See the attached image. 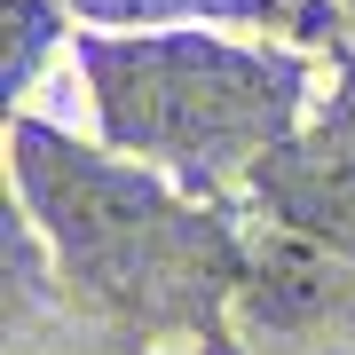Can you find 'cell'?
<instances>
[{
    "label": "cell",
    "instance_id": "277c9868",
    "mask_svg": "<svg viewBox=\"0 0 355 355\" xmlns=\"http://www.w3.org/2000/svg\"><path fill=\"white\" fill-rule=\"evenodd\" d=\"M0 24H8V40H0V79H8V103H16L71 32H64V8L55 0H0Z\"/></svg>",
    "mask_w": 355,
    "mask_h": 355
},
{
    "label": "cell",
    "instance_id": "6da1fadb",
    "mask_svg": "<svg viewBox=\"0 0 355 355\" xmlns=\"http://www.w3.org/2000/svg\"><path fill=\"white\" fill-rule=\"evenodd\" d=\"M8 198H24L32 245L95 316L135 340H205L229 355V308L253 268L190 190L40 119H8Z\"/></svg>",
    "mask_w": 355,
    "mask_h": 355
},
{
    "label": "cell",
    "instance_id": "7a4b0ae2",
    "mask_svg": "<svg viewBox=\"0 0 355 355\" xmlns=\"http://www.w3.org/2000/svg\"><path fill=\"white\" fill-rule=\"evenodd\" d=\"M103 150L166 174L174 190L253 182L308 119V64L268 40L205 24L71 32Z\"/></svg>",
    "mask_w": 355,
    "mask_h": 355
},
{
    "label": "cell",
    "instance_id": "5b68a950",
    "mask_svg": "<svg viewBox=\"0 0 355 355\" xmlns=\"http://www.w3.org/2000/svg\"><path fill=\"white\" fill-rule=\"evenodd\" d=\"M71 8L119 32H158V24H198V16H268V8H300V0H71Z\"/></svg>",
    "mask_w": 355,
    "mask_h": 355
},
{
    "label": "cell",
    "instance_id": "3957f363",
    "mask_svg": "<svg viewBox=\"0 0 355 355\" xmlns=\"http://www.w3.org/2000/svg\"><path fill=\"white\" fill-rule=\"evenodd\" d=\"M268 221L292 237H316L355 268V55L340 64L331 95L300 119V135L253 174Z\"/></svg>",
    "mask_w": 355,
    "mask_h": 355
},
{
    "label": "cell",
    "instance_id": "8992f818",
    "mask_svg": "<svg viewBox=\"0 0 355 355\" xmlns=\"http://www.w3.org/2000/svg\"><path fill=\"white\" fill-rule=\"evenodd\" d=\"M55 355H119V347H55Z\"/></svg>",
    "mask_w": 355,
    "mask_h": 355
}]
</instances>
